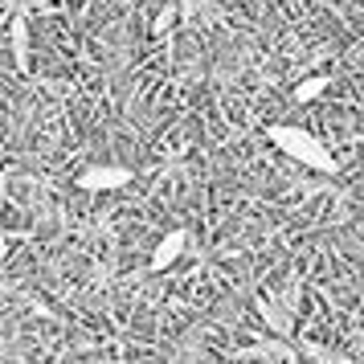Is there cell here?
<instances>
[{
  "label": "cell",
  "instance_id": "obj_5",
  "mask_svg": "<svg viewBox=\"0 0 364 364\" xmlns=\"http://www.w3.org/2000/svg\"><path fill=\"white\" fill-rule=\"evenodd\" d=\"M331 86V74H315V78H303V82L291 90V102H299V107H307V102H315L323 90Z\"/></svg>",
  "mask_w": 364,
  "mask_h": 364
},
{
  "label": "cell",
  "instance_id": "obj_4",
  "mask_svg": "<svg viewBox=\"0 0 364 364\" xmlns=\"http://www.w3.org/2000/svg\"><path fill=\"white\" fill-rule=\"evenodd\" d=\"M258 311H262V319H266L274 331H291V307H282L279 295L262 291V295H258Z\"/></svg>",
  "mask_w": 364,
  "mask_h": 364
},
{
  "label": "cell",
  "instance_id": "obj_6",
  "mask_svg": "<svg viewBox=\"0 0 364 364\" xmlns=\"http://www.w3.org/2000/svg\"><path fill=\"white\" fill-rule=\"evenodd\" d=\"M9 258V237H4V230H0V262Z\"/></svg>",
  "mask_w": 364,
  "mask_h": 364
},
{
  "label": "cell",
  "instance_id": "obj_1",
  "mask_svg": "<svg viewBox=\"0 0 364 364\" xmlns=\"http://www.w3.org/2000/svg\"><path fill=\"white\" fill-rule=\"evenodd\" d=\"M266 139H270L282 156L299 160V164L311 168V172H336L331 148L319 139V135L307 132V127H295V123H270V127H266Z\"/></svg>",
  "mask_w": 364,
  "mask_h": 364
},
{
  "label": "cell",
  "instance_id": "obj_2",
  "mask_svg": "<svg viewBox=\"0 0 364 364\" xmlns=\"http://www.w3.org/2000/svg\"><path fill=\"white\" fill-rule=\"evenodd\" d=\"M123 184H132V168L123 164H95L78 176V188H86V193H107V188H123Z\"/></svg>",
  "mask_w": 364,
  "mask_h": 364
},
{
  "label": "cell",
  "instance_id": "obj_3",
  "mask_svg": "<svg viewBox=\"0 0 364 364\" xmlns=\"http://www.w3.org/2000/svg\"><path fill=\"white\" fill-rule=\"evenodd\" d=\"M184 250H188V233L184 230L164 233V237L156 242V250H151V270H168V266H176V258H181Z\"/></svg>",
  "mask_w": 364,
  "mask_h": 364
}]
</instances>
